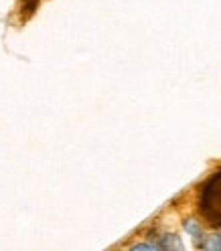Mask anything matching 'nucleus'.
<instances>
[{"instance_id": "f03ea898", "label": "nucleus", "mask_w": 221, "mask_h": 251, "mask_svg": "<svg viewBox=\"0 0 221 251\" xmlns=\"http://www.w3.org/2000/svg\"><path fill=\"white\" fill-rule=\"evenodd\" d=\"M37 2H39V0H25V6H23V8H25L27 12H33L35 6H37Z\"/></svg>"}, {"instance_id": "f257e3e1", "label": "nucleus", "mask_w": 221, "mask_h": 251, "mask_svg": "<svg viewBox=\"0 0 221 251\" xmlns=\"http://www.w3.org/2000/svg\"><path fill=\"white\" fill-rule=\"evenodd\" d=\"M199 215L209 227L221 229V168H217L201 186Z\"/></svg>"}]
</instances>
